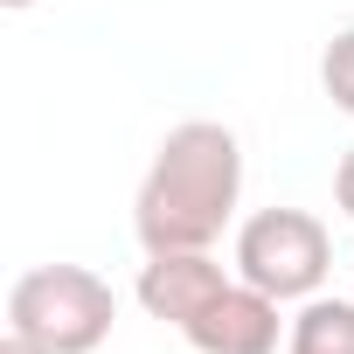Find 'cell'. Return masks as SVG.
I'll use <instances>...</instances> for the list:
<instances>
[{
    "label": "cell",
    "instance_id": "6da1fadb",
    "mask_svg": "<svg viewBox=\"0 0 354 354\" xmlns=\"http://www.w3.org/2000/svg\"><path fill=\"white\" fill-rule=\"evenodd\" d=\"M243 202V146L223 118H188L153 146L132 195V230L146 250H209Z\"/></svg>",
    "mask_w": 354,
    "mask_h": 354
},
{
    "label": "cell",
    "instance_id": "7a4b0ae2",
    "mask_svg": "<svg viewBox=\"0 0 354 354\" xmlns=\"http://www.w3.org/2000/svg\"><path fill=\"white\" fill-rule=\"evenodd\" d=\"M118 299L91 264H35L8 292V333L35 340L42 354H97L111 340Z\"/></svg>",
    "mask_w": 354,
    "mask_h": 354
},
{
    "label": "cell",
    "instance_id": "3957f363",
    "mask_svg": "<svg viewBox=\"0 0 354 354\" xmlns=\"http://www.w3.org/2000/svg\"><path fill=\"white\" fill-rule=\"evenodd\" d=\"M333 271V236L313 209H257L236 230V278L271 299H313Z\"/></svg>",
    "mask_w": 354,
    "mask_h": 354
},
{
    "label": "cell",
    "instance_id": "277c9868",
    "mask_svg": "<svg viewBox=\"0 0 354 354\" xmlns=\"http://www.w3.org/2000/svg\"><path fill=\"white\" fill-rule=\"evenodd\" d=\"M278 306H285V299L257 292L250 278H230V285L209 299V313L188 319L181 333H188L195 354H278V333H292V326L278 319Z\"/></svg>",
    "mask_w": 354,
    "mask_h": 354
},
{
    "label": "cell",
    "instance_id": "5b68a950",
    "mask_svg": "<svg viewBox=\"0 0 354 354\" xmlns=\"http://www.w3.org/2000/svg\"><path fill=\"white\" fill-rule=\"evenodd\" d=\"M223 285H230V271L209 250H146V264H139V306L167 326L202 319Z\"/></svg>",
    "mask_w": 354,
    "mask_h": 354
},
{
    "label": "cell",
    "instance_id": "8992f818",
    "mask_svg": "<svg viewBox=\"0 0 354 354\" xmlns=\"http://www.w3.org/2000/svg\"><path fill=\"white\" fill-rule=\"evenodd\" d=\"M285 354H354V299L313 292L285 333Z\"/></svg>",
    "mask_w": 354,
    "mask_h": 354
},
{
    "label": "cell",
    "instance_id": "52a82bcc",
    "mask_svg": "<svg viewBox=\"0 0 354 354\" xmlns=\"http://www.w3.org/2000/svg\"><path fill=\"white\" fill-rule=\"evenodd\" d=\"M319 84H326V97L354 118V28H340V35L326 42V56H319Z\"/></svg>",
    "mask_w": 354,
    "mask_h": 354
},
{
    "label": "cell",
    "instance_id": "ba28073f",
    "mask_svg": "<svg viewBox=\"0 0 354 354\" xmlns=\"http://www.w3.org/2000/svg\"><path fill=\"white\" fill-rule=\"evenodd\" d=\"M333 202H340V216L354 223V146L340 153V167H333Z\"/></svg>",
    "mask_w": 354,
    "mask_h": 354
},
{
    "label": "cell",
    "instance_id": "9c48e42d",
    "mask_svg": "<svg viewBox=\"0 0 354 354\" xmlns=\"http://www.w3.org/2000/svg\"><path fill=\"white\" fill-rule=\"evenodd\" d=\"M0 354H42L35 340H21V333H8V340H0Z\"/></svg>",
    "mask_w": 354,
    "mask_h": 354
},
{
    "label": "cell",
    "instance_id": "30bf717a",
    "mask_svg": "<svg viewBox=\"0 0 354 354\" xmlns=\"http://www.w3.org/2000/svg\"><path fill=\"white\" fill-rule=\"evenodd\" d=\"M0 8H35V0H0Z\"/></svg>",
    "mask_w": 354,
    "mask_h": 354
}]
</instances>
